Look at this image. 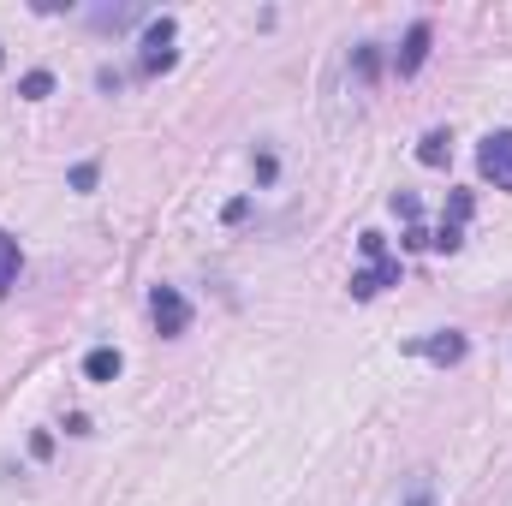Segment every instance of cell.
<instances>
[{"mask_svg":"<svg viewBox=\"0 0 512 506\" xmlns=\"http://www.w3.org/2000/svg\"><path fill=\"white\" fill-rule=\"evenodd\" d=\"M447 155H453V137H447V131H429V137H423V149H417V161H423V167H447Z\"/></svg>","mask_w":512,"mask_h":506,"instance_id":"ba28073f","label":"cell"},{"mask_svg":"<svg viewBox=\"0 0 512 506\" xmlns=\"http://www.w3.org/2000/svg\"><path fill=\"white\" fill-rule=\"evenodd\" d=\"M429 245H435V251H459V227H453V221H447V227H441V233H435V239H429Z\"/></svg>","mask_w":512,"mask_h":506,"instance_id":"7c38bea8","label":"cell"},{"mask_svg":"<svg viewBox=\"0 0 512 506\" xmlns=\"http://www.w3.org/2000/svg\"><path fill=\"white\" fill-rule=\"evenodd\" d=\"M417 352H423L429 364H459V358H465V334L447 328V334H435V340H417Z\"/></svg>","mask_w":512,"mask_h":506,"instance_id":"8992f818","label":"cell"},{"mask_svg":"<svg viewBox=\"0 0 512 506\" xmlns=\"http://www.w3.org/2000/svg\"><path fill=\"white\" fill-rule=\"evenodd\" d=\"M18 90H24V96H30V102H42V96H48V90H54V78H48V72H30V78H24V84H18Z\"/></svg>","mask_w":512,"mask_h":506,"instance_id":"30bf717a","label":"cell"},{"mask_svg":"<svg viewBox=\"0 0 512 506\" xmlns=\"http://www.w3.org/2000/svg\"><path fill=\"white\" fill-rule=\"evenodd\" d=\"M12 280H18V239L0 233V298L12 292Z\"/></svg>","mask_w":512,"mask_h":506,"instance_id":"9c48e42d","label":"cell"},{"mask_svg":"<svg viewBox=\"0 0 512 506\" xmlns=\"http://www.w3.org/2000/svg\"><path fill=\"white\" fill-rule=\"evenodd\" d=\"M84 376L90 381H114L120 376V352H114V346H96V352L84 358Z\"/></svg>","mask_w":512,"mask_h":506,"instance_id":"52a82bcc","label":"cell"},{"mask_svg":"<svg viewBox=\"0 0 512 506\" xmlns=\"http://www.w3.org/2000/svg\"><path fill=\"white\" fill-rule=\"evenodd\" d=\"M423 60H429V24H423V18H417V24H411V30H405V48H399V54H393V66H399V78H411V72H417V66H423Z\"/></svg>","mask_w":512,"mask_h":506,"instance_id":"5b68a950","label":"cell"},{"mask_svg":"<svg viewBox=\"0 0 512 506\" xmlns=\"http://www.w3.org/2000/svg\"><path fill=\"white\" fill-rule=\"evenodd\" d=\"M96 185V161H84V167H72V191H90Z\"/></svg>","mask_w":512,"mask_h":506,"instance_id":"8fae6325","label":"cell"},{"mask_svg":"<svg viewBox=\"0 0 512 506\" xmlns=\"http://www.w3.org/2000/svg\"><path fill=\"white\" fill-rule=\"evenodd\" d=\"M393 209H399V215H405V221L417 227V197H411V191H399V197H393Z\"/></svg>","mask_w":512,"mask_h":506,"instance_id":"4fadbf2b","label":"cell"},{"mask_svg":"<svg viewBox=\"0 0 512 506\" xmlns=\"http://www.w3.org/2000/svg\"><path fill=\"white\" fill-rule=\"evenodd\" d=\"M399 280V256H376L364 274H352V298H376L382 286H393Z\"/></svg>","mask_w":512,"mask_h":506,"instance_id":"277c9868","label":"cell"},{"mask_svg":"<svg viewBox=\"0 0 512 506\" xmlns=\"http://www.w3.org/2000/svg\"><path fill=\"white\" fill-rule=\"evenodd\" d=\"M149 316H155V328H161L167 340H179V334L191 328V304H185L179 286H155V292H149Z\"/></svg>","mask_w":512,"mask_h":506,"instance_id":"7a4b0ae2","label":"cell"},{"mask_svg":"<svg viewBox=\"0 0 512 506\" xmlns=\"http://www.w3.org/2000/svg\"><path fill=\"white\" fill-rule=\"evenodd\" d=\"M173 18H155L149 24V36H143V72H167L173 66Z\"/></svg>","mask_w":512,"mask_h":506,"instance_id":"3957f363","label":"cell"},{"mask_svg":"<svg viewBox=\"0 0 512 506\" xmlns=\"http://www.w3.org/2000/svg\"><path fill=\"white\" fill-rule=\"evenodd\" d=\"M477 167H483V179L495 191H512V131H489L477 143Z\"/></svg>","mask_w":512,"mask_h":506,"instance_id":"6da1fadb","label":"cell"}]
</instances>
